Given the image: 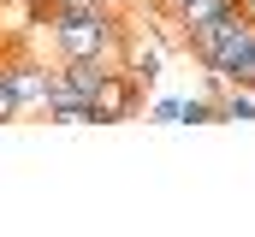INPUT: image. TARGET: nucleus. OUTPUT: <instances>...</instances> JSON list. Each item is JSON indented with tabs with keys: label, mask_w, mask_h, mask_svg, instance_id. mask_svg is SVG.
I'll return each mask as SVG.
<instances>
[{
	"label": "nucleus",
	"mask_w": 255,
	"mask_h": 237,
	"mask_svg": "<svg viewBox=\"0 0 255 237\" xmlns=\"http://www.w3.org/2000/svg\"><path fill=\"white\" fill-rule=\"evenodd\" d=\"M48 36H54V54L60 59H113L125 48V30H119L113 6L71 12V18H48Z\"/></svg>",
	"instance_id": "2"
},
{
	"label": "nucleus",
	"mask_w": 255,
	"mask_h": 237,
	"mask_svg": "<svg viewBox=\"0 0 255 237\" xmlns=\"http://www.w3.org/2000/svg\"><path fill=\"white\" fill-rule=\"evenodd\" d=\"M154 6H160V12H172V18L184 12V0H154Z\"/></svg>",
	"instance_id": "14"
},
{
	"label": "nucleus",
	"mask_w": 255,
	"mask_h": 237,
	"mask_svg": "<svg viewBox=\"0 0 255 237\" xmlns=\"http://www.w3.org/2000/svg\"><path fill=\"white\" fill-rule=\"evenodd\" d=\"M0 71H6V83H12V95H18V107H42V113H48L54 71H48L42 59H0Z\"/></svg>",
	"instance_id": "4"
},
{
	"label": "nucleus",
	"mask_w": 255,
	"mask_h": 237,
	"mask_svg": "<svg viewBox=\"0 0 255 237\" xmlns=\"http://www.w3.org/2000/svg\"><path fill=\"white\" fill-rule=\"evenodd\" d=\"M178 42L190 48V59H202L208 71H220V77L232 83V71H238L244 59H255V12L232 6V12H220V18H208V24L178 30Z\"/></svg>",
	"instance_id": "1"
},
{
	"label": "nucleus",
	"mask_w": 255,
	"mask_h": 237,
	"mask_svg": "<svg viewBox=\"0 0 255 237\" xmlns=\"http://www.w3.org/2000/svg\"><path fill=\"white\" fill-rule=\"evenodd\" d=\"M107 0H42V18H71V12H95Z\"/></svg>",
	"instance_id": "11"
},
{
	"label": "nucleus",
	"mask_w": 255,
	"mask_h": 237,
	"mask_svg": "<svg viewBox=\"0 0 255 237\" xmlns=\"http://www.w3.org/2000/svg\"><path fill=\"white\" fill-rule=\"evenodd\" d=\"M130 71L142 77V89L160 77V48H130Z\"/></svg>",
	"instance_id": "10"
},
{
	"label": "nucleus",
	"mask_w": 255,
	"mask_h": 237,
	"mask_svg": "<svg viewBox=\"0 0 255 237\" xmlns=\"http://www.w3.org/2000/svg\"><path fill=\"white\" fill-rule=\"evenodd\" d=\"M48 118H54V124H95V101H71V95H48Z\"/></svg>",
	"instance_id": "7"
},
{
	"label": "nucleus",
	"mask_w": 255,
	"mask_h": 237,
	"mask_svg": "<svg viewBox=\"0 0 255 237\" xmlns=\"http://www.w3.org/2000/svg\"><path fill=\"white\" fill-rule=\"evenodd\" d=\"M24 6H42V0H24Z\"/></svg>",
	"instance_id": "15"
},
{
	"label": "nucleus",
	"mask_w": 255,
	"mask_h": 237,
	"mask_svg": "<svg viewBox=\"0 0 255 237\" xmlns=\"http://www.w3.org/2000/svg\"><path fill=\"white\" fill-rule=\"evenodd\" d=\"M238 0H184V12H178V30H190V24H208V18H220V12H232ZM250 12V6H244Z\"/></svg>",
	"instance_id": "8"
},
{
	"label": "nucleus",
	"mask_w": 255,
	"mask_h": 237,
	"mask_svg": "<svg viewBox=\"0 0 255 237\" xmlns=\"http://www.w3.org/2000/svg\"><path fill=\"white\" fill-rule=\"evenodd\" d=\"M148 118H154V124H178V118H184V101H172V95H160V101L148 107Z\"/></svg>",
	"instance_id": "12"
},
{
	"label": "nucleus",
	"mask_w": 255,
	"mask_h": 237,
	"mask_svg": "<svg viewBox=\"0 0 255 237\" xmlns=\"http://www.w3.org/2000/svg\"><path fill=\"white\" fill-rule=\"evenodd\" d=\"M238 6H255V0H238Z\"/></svg>",
	"instance_id": "16"
},
{
	"label": "nucleus",
	"mask_w": 255,
	"mask_h": 237,
	"mask_svg": "<svg viewBox=\"0 0 255 237\" xmlns=\"http://www.w3.org/2000/svg\"><path fill=\"white\" fill-rule=\"evenodd\" d=\"M178 124H220V101L214 95H184V118Z\"/></svg>",
	"instance_id": "9"
},
{
	"label": "nucleus",
	"mask_w": 255,
	"mask_h": 237,
	"mask_svg": "<svg viewBox=\"0 0 255 237\" xmlns=\"http://www.w3.org/2000/svg\"><path fill=\"white\" fill-rule=\"evenodd\" d=\"M18 113H24V107H18V95H12V83H6V71H0V124L18 118Z\"/></svg>",
	"instance_id": "13"
},
{
	"label": "nucleus",
	"mask_w": 255,
	"mask_h": 237,
	"mask_svg": "<svg viewBox=\"0 0 255 237\" xmlns=\"http://www.w3.org/2000/svg\"><path fill=\"white\" fill-rule=\"evenodd\" d=\"M107 65H113V59H60V71H54V95H71V101H95V89H101Z\"/></svg>",
	"instance_id": "5"
},
{
	"label": "nucleus",
	"mask_w": 255,
	"mask_h": 237,
	"mask_svg": "<svg viewBox=\"0 0 255 237\" xmlns=\"http://www.w3.org/2000/svg\"><path fill=\"white\" fill-rule=\"evenodd\" d=\"M142 107V77L136 71H119V65H107V77H101V89H95V124H119V118H136Z\"/></svg>",
	"instance_id": "3"
},
{
	"label": "nucleus",
	"mask_w": 255,
	"mask_h": 237,
	"mask_svg": "<svg viewBox=\"0 0 255 237\" xmlns=\"http://www.w3.org/2000/svg\"><path fill=\"white\" fill-rule=\"evenodd\" d=\"M220 118H226V124H244V118H255V89L226 83V89H220Z\"/></svg>",
	"instance_id": "6"
}]
</instances>
